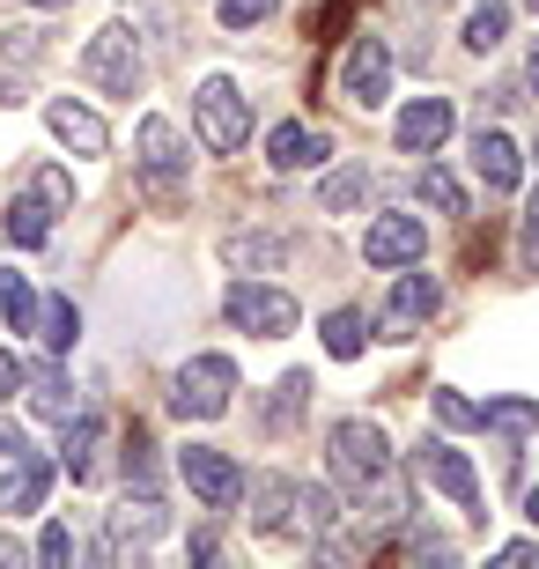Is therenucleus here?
<instances>
[{
	"instance_id": "7",
	"label": "nucleus",
	"mask_w": 539,
	"mask_h": 569,
	"mask_svg": "<svg viewBox=\"0 0 539 569\" xmlns=\"http://www.w3.org/2000/svg\"><path fill=\"white\" fill-rule=\"evenodd\" d=\"M415 473L429 488H443V496H451L458 510H466V518H488V510H480V473H473V459H466V451H451V443L443 437H421V451H415Z\"/></svg>"
},
{
	"instance_id": "46",
	"label": "nucleus",
	"mask_w": 539,
	"mask_h": 569,
	"mask_svg": "<svg viewBox=\"0 0 539 569\" xmlns=\"http://www.w3.org/2000/svg\"><path fill=\"white\" fill-rule=\"evenodd\" d=\"M429 8H436V0H429Z\"/></svg>"
},
{
	"instance_id": "31",
	"label": "nucleus",
	"mask_w": 539,
	"mask_h": 569,
	"mask_svg": "<svg viewBox=\"0 0 539 569\" xmlns=\"http://www.w3.org/2000/svg\"><path fill=\"white\" fill-rule=\"evenodd\" d=\"M421 200H429L436 214H466V186H458V178H451L443 163H429V170H421Z\"/></svg>"
},
{
	"instance_id": "18",
	"label": "nucleus",
	"mask_w": 539,
	"mask_h": 569,
	"mask_svg": "<svg viewBox=\"0 0 539 569\" xmlns=\"http://www.w3.org/2000/svg\"><path fill=\"white\" fill-rule=\"evenodd\" d=\"M22 385H30V407H38L44 422H74L82 415V400H74L60 362H22Z\"/></svg>"
},
{
	"instance_id": "5",
	"label": "nucleus",
	"mask_w": 539,
	"mask_h": 569,
	"mask_svg": "<svg viewBox=\"0 0 539 569\" xmlns=\"http://www.w3.org/2000/svg\"><path fill=\"white\" fill-rule=\"evenodd\" d=\"M332 473L362 496V488H377L385 473H392V437L377 422H362V415H348V422H332Z\"/></svg>"
},
{
	"instance_id": "8",
	"label": "nucleus",
	"mask_w": 539,
	"mask_h": 569,
	"mask_svg": "<svg viewBox=\"0 0 539 569\" xmlns=\"http://www.w3.org/2000/svg\"><path fill=\"white\" fill-rule=\"evenodd\" d=\"M362 259H370V267H421V259H429V222H421V214H370V230H362Z\"/></svg>"
},
{
	"instance_id": "21",
	"label": "nucleus",
	"mask_w": 539,
	"mask_h": 569,
	"mask_svg": "<svg viewBox=\"0 0 539 569\" xmlns=\"http://www.w3.org/2000/svg\"><path fill=\"white\" fill-rule=\"evenodd\" d=\"M326 133H318V127H296V119H289V127H273L267 133V163L273 170H311V163H326Z\"/></svg>"
},
{
	"instance_id": "23",
	"label": "nucleus",
	"mask_w": 539,
	"mask_h": 569,
	"mask_svg": "<svg viewBox=\"0 0 539 569\" xmlns=\"http://www.w3.org/2000/svg\"><path fill=\"white\" fill-rule=\"evenodd\" d=\"M0 222H8V237H16L22 252H38L44 237H52V208H44L38 192H22V200H8V214H0Z\"/></svg>"
},
{
	"instance_id": "15",
	"label": "nucleus",
	"mask_w": 539,
	"mask_h": 569,
	"mask_svg": "<svg viewBox=\"0 0 539 569\" xmlns=\"http://www.w3.org/2000/svg\"><path fill=\"white\" fill-rule=\"evenodd\" d=\"M44 127L60 133L74 156H104V148H111V127L89 104H74V97H52V104H44Z\"/></svg>"
},
{
	"instance_id": "43",
	"label": "nucleus",
	"mask_w": 539,
	"mask_h": 569,
	"mask_svg": "<svg viewBox=\"0 0 539 569\" xmlns=\"http://www.w3.org/2000/svg\"><path fill=\"white\" fill-rule=\"evenodd\" d=\"M30 8H67V0H30Z\"/></svg>"
},
{
	"instance_id": "3",
	"label": "nucleus",
	"mask_w": 539,
	"mask_h": 569,
	"mask_svg": "<svg viewBox=\"0 0 539 569\" xmlns=\"http://www.w3.org/2000/svg\"><path fill=\"white\" fill-rule=\"evenodd\" d=\"M192 119H200V141L214 148V156H237V148L251 141V97L229 74H208V82L192 89Z\"/></svg>"
},
{
	"instance_id": "4",
	"label": "nucleus",
	"mask_w": 539,
	"mask_h": 569,
	"mask_svg": "<svg viewBox=\"0 0 539 569\" xmlns=\"http://www.w3.org/2000/svg\"><path fill=\"white\" fill-rule=\"evenodd\" d=\"M82 82L104 89V97H141V38L133 22H104L82 52Z\"/></svg>"
},
{
	"instance_id": "6",
	"label": "nucleus",
	"mask_w": 539,
	"mask_h": 569,
	"mask_svg": "<svg viewBox=\"0 0 539 569\" xmlns=\"http://www.w3.org/2000/svg\"><path fill=\"white\" fill-rule=\"evenodd\" d=\"M178 481L200 496V510H237L244 503V466L229 459V451H214V443H186V451H178Z\"/></svg>"
},
{
	"instance_id": "36",
	"label": "nucleus",
	"mask_w": 539,
	"mask_h": 569,
	"mask_svg": "<svg viewBox=\"0 0 539 569\" xmlns=\"http://www.w3.org/2000/svg\"><path fill=\"white\" fill-rule=\"evenodd\" d=\"M518 267H525V274H539V186H532V200H525V244H518Z\"/></svg>"
},
{
	"instance_id": "30",
	"label": "nucleus",
	"mask_w": 539,
	"mask_h": 569,
	"mask_svg": "<svg viewBox=\"0 0 539 569\" xmlns=\"http://www.w3.org/2000/svg\"><path fill=\"white\" fill-rule=\"evenodd\" d=\"M362 192H370V163H348V170H332L326 186H318V208H326V214H348Z\"/></svg>"
},
{
	"instance_id": "14",
	"label": "nucleus",
	"mask_w": 539,
	"mask_h": 569,
	"mask_svg": "<svg viewBox=\"0 0 539 569\" xmlns=\"http://www.w3.org/2000/svg\"><path fill=\"white\" fill-rule=\"evenodd\" d=\"M44 496H52V459L22 451L8 466V481H0V518H30V510H44Z\"/></svg>"
},
{
	"instance_id": "17",
	"label": "nucleus",
	"mask_w": 539,
	"mask_h": 569,
	"mask_svg": "<svg viewBox=\"0 0 539 569\" xmlns=\"http://www.w3.org/2000/svg\"><path fill=\"white\" fill-rule=\"evenodd\" d=\"M289 237H273V230H229L222 237V259L237 267V274H273V267H289Z\"/></svg>"
},
{
	"instance_id": "1",
	"label": "nucleus",
	"mask_w": 539,
	"mask_h": 569,
	"mask_svg": "<svg viewBox=\"0 0 539 569\" xmlns=\"http://www.w3.org/2000/svg\"><path fill=\"white\" fill-rule=\"evenodd\" d=\"M229 400H237V362L229 356H192L170 378V415L178 422H222Z\"/></svg>"
},
{
	"instance_id": "26",
	"label": "nucleus",
	"mask_w": 539,
	"mask_h": 569,
	"mask_svg": "<svg viewBox=\"0 0 539 569\" xmlns=\"http://www.w3.org/2000/svg\"><path fill=\"white\" fill-rule=\"evenodd\" d=\"M502 38H510V0H480L466 16V52H496Z\"/></svg>"
},
{
	"instance_id": "2",
	"label": "nucleus",
	"mask_w": 539,
	"mask_h": 569,
	"mask_svg": "<svg viewBox=\"0 0 539 569\" xmlns=\"http://www.w3.org/2000/svg\"><path fill=\"white\" fill-rule=\"evenodd\" d=\"M222 311H229V326L237 333H251V340H289L296 333V296L289 289H273V281H251V274H237L222 289Z\"/></svg>"
},
{
	"instance_id": "29",
	"label": "nucleus",
	"mask_w": 539,
	"mask_h": 569,
	"mask_svg": "<svg viewBox=\"0 0 539 569\" xmlns=\"http://www.w3.org/2000/svg\"><path fill=\"white\" fill-rule=\"evenodd\" d=\"M0 318H8V333H38V296H30V281L22 274H0Z\"/></svg>"
},
{
	"instance_id": "45",
	"label": "nucleus",
	"mask_w": 539,
	"mask_h": 569,
	"mask_svg": "<svg viewBox=\"0 0 539 569\" xmlns=\"http://www.w3.org/2000/svg\"><path fill=\"white\" fill-rule=\"evenodd\" d=\"M532 163H539V141H532Z\"/></svg>"
},
{
	"instance_id": "13",
	"label": "nucleus",
	"mask_w": 539,
	"mask_h": 569,
	"mask_svg": "<svg viewBox=\"0 0 539 569\" xmlns=\"http://www.w3.org/2000/svg\"><path fill=\"white\" fill-rule=\"evenodd\" d=\"M473 170H480V186H488V192H518L525 156H518V141H510L502 127H488V119H480V133H473Z\"/></svg>"
},
{
	"instance_id": "35",
	"label": "nucleus",
	"mask_w": 539,
	"mask_h": 569,
	"mask_svg": "<svg viewBox=\"0 0 539 569\" xmlns=\"http://www.w3.org/2000/svg\"><path fill=\"white\" fill-rule=\"evenodd\" d=\"M38 562H44V569H67V562H74V532H67V526H44Z\"/></svg>"
},
{
	"instance_id": "37",
	"label": "nucleus",
	"mask_w": 539,
	"mask_h": 569,
	"mask_svg": "<svg viewBox=\"0 0 539 569\" xmlns=\"http://www.w3.org/2000/svg\"><path fill=\"white\" fill-rule=\"evenodd\" d=\"M22 451H38V443H30V429L0 415V459H22Z\"/></svg>"
},
{
	"instance_id": "12",
	"label": "nucleus",
	"mask_w": 539,
	"mask_h": 569,
	"mask_svg": "<svg viewBox=\"0 0 539 569\" xmlns=\"http://www.w3.org/2000/svg\"><path fill=\"white\" fill-rule=\"evenodd\" d=\"M451 127H458L451 97H415V104L399 111V148L407 156H436V148L451 141Z\"/></svg>"
},
{
	"instance_id": "24",
	"label": "nucleus",
	"mask_w": 539,
	"mask_h": 569,
	"mask_svg": "<svg viewBox=\"0 0 539 569\" xmlns=\"http://www.w3.org/2000/svg\"><path fill=\"white\" fill-rule=\"evenodd\" d=\"M480 429H496L502 443H525L539 429V407L532 400H488V407H480Z\"/></svg>"
},
{
	"instance_id": "33",
	"label": "nucleus",
	"mask_w": 539,
	"mask_h": 569,
	"mask_svg": "<svg viewBox=\"0 0 539 569\" xmlns=\"http://www.w3.org/2000/svg\"><path fill=\"white\" fill-rule=\"evenodd\" d=\"M273 8H281V0H222L214 16H222V30H259Z\"/></svg>"
},
{
	"instance_id": "20",
	"label": "nucleus",
	"mask_w": 539,
	"mask_h": 569,
	"mask_svg": "<svg viewBox=\"0 0 539 569\" xmlns=\"http://www.w3.org/2000/svg\"><path fill=\"white\" fill-rule=\"evenodd\" d=\"M332 526H340V503H332V488H318V481H296V496H289V526H281V532L326 540Z\"/></svg>"
},
{
	"instance_id": "19",
	"label": "nucleus",
	"mask_w": 539,
	"mask_h": 569,
	"mask_svg": "<svg viewBox=\"0 0 539 569\" xmlns=\"http://www.w3.org/2000/svg\"><path fill=\"white\" fill-rule=\"evenodd\" d=\"M97 443H104V422H97V415H74V422H67V437H60V473L67 481H97V473H104Z\"/></svg>"
},
{
	"instance_id": "34",
	"label": "nucleus",
	"mask_w": 539,
	"mask_h": 569,
	"mask_svg": "<svg viewBox=\"0 0 539 569\" xmlns=\"http://www.w3.org/2000/svg\"><path fill=\"white\" fill-rule=\"evenodd\" d=\"M436 422H443V429H480V407L443 385V392H436Z\"/></svg>"
},
{
	"instance_id": "27",
	"label": "nucleus",
	"mask_w": 539,
	"mask_h": 569,
	"mask_svg": "<svg viewBox=\"0 0 539 569\" xmlns=\"http://www.w3.org/2000/svg\"><path fill=\"white\" fill-rule=\"evenodd\" d=\"M38 333H44V348H52V356H67V348L82 340V311H74L67 296H52V303H38Z\"/></svg>"
},
{
	"instance_id": "41",
	"label": "nucleus",
	"mask_w": 539,
	"mask_h": 569,
	"mask_svg": "<svg viewBox=\"0 0 539 569\" xmlns=\"http://www.w3.org/2000/svg\"><path fill=\"white\" fill-rule=\"evenodd\" d=\"M525 82H532V89H539V44H532V60H525Z\"/></svg>"
},
{
	"instance_id": "28",
	"label": "nucleus",
	"mask_w": 539,
	"mask_h": 569,
	"mask_svg": "<svg viewBox=\"0 0 539 569\" xmlns=\"http://www.w3.org/2000/svg\"><path fill=\"white\" fill-rule=\"evenodd\" d=\"M362 348H370V318H362V311H332L326 318V356L332 362H355Z\"/></svg>"
},
{
	"instance_id": "39",
	"label": "nucleus",
	"mask_w": 539,
	"mask_h": 569,
	"mask_svg": "<svg viewBox=\"0 0 539 569\" xmlns=\"http://www.w3.org/2000/svg\"><path fill=\"white\" fill-rule=\"evenodd\" d=\"M496 562H502V569H525V562H539V548H532V540H510Z\"/></svg>"
},
{
	"instance_id": "38",
	"label": "nucleus",
	"mask_w": 539,
	"mask_h": 569,
	"mask_svg": "<svg viewBox=\"0 0 539 569\" xmlns=\"http://www.w3.org/2000/svg\"><path fill=\"white\" fill-rule=\"evenodd\" d=\"M16 392H22V356H16V348H0V407L16 400Z\"/></svg>"
},
{
	"instance_id": "22",
	"label": "nucleus",
	"mask_w": 539,
	"mask_h": 569,
	"mask_svg": "<svg viewBox=\"0 0 539 569\" xmlns=\"http://www.w3.org/2000/svg\"><path fill=\"white\" fill-rule=\"evenodd\" d=\"M244 496H251V526H259V532H281V526H289V496H296V481H281V473H259Z\"/></svg>"
},
{
	"instance_id": "42",
	"label": "nucleus",
	"mask_w": 539,
	"mask_h": 569,
	"mask_svg": "<svg viewBox=\"0 0 539 569\" xmlns=\"http://www.w3.org/2000/svg\"><path fill=\"white\" fill-rule=\"evenodd\" d=\"M525 518H532V526H539V488H532V496H525Z\"/></svg>"
},
{
	"instance_id": "32",
	"label": "nucleus",
	"mask_w": 539,
	"mask_h": 569,
	"mask_svg": "<svg viewBox=\"0 0 539 569\" xmlns=\"http://www.w3.org/2000/svg\"><path fill=\"white\" fill-rule=\"evenodd\" d=\"M30 192H38V200H44L52 214H67V208H74V178H67L60 163H38V178H30Z\"/></svg>"
},
{
	"instance_id": "9",
	"label": "nucleus",
	"mask_w": 539,
	"mask_h": 569,
	"mask_svg": "<svg viewBox=\"0 0 539 569\" xmlns=\"http://www.w3.org/2000/svg\"><path fill=\"white\" fill-rule=\"evenodd\" d=\"M340 97L362 104V111L385 104V97H392V44L362 30V38L348 44V60H340Z\"/></svg>"
},
{
	"instance_id": "40",
	"label": "nucleus",
	"mask_w": 539,
	"mask_h": 569,
	"mask_svg": "<svg viewBox=\"0 0 539 569\" xmlns=\"http://www.w3.org/2000/svg\"><path fill=\"white\" fill-rule=\"evenodd\" d=\"M0 562H22V540H16V532H0Z\"/></svg>"
},
{
	"instance_id": "10",
	"label": "nucleus",
	"mask_w": 539,
	"mask_h": 569,
	"mask_svg": "<svg viewBox=\"0 0 539 569\" xmlns=\"http://www.w3.org/2000/svg\"><path fill=\"white\" fill-rule=\"evenodd\" d=\"M133 163H141V178L163 192V200L186 192V141H178L170 119H141V133H133Z\"/></svg>"
},
{
	"instance_id": "25",
	"label": "nucleus",
	"mask_w": 539,
	"mask_h": 569,
	"mask_svg": "<svg viewBox=\"0 0 539 569\" xmlns=\"http://www.w3.org/2000/svg\"><path fill=\"white\" fill-rule=\"evenodd\" d=\"M303 407H311V370H289V378L273 385V400H267V415H259V422H267L273 437H281V429H289L296 415H303Z\"/></svg>"
},
{
	"instance_id": "11",
	"label": "nucleus",
	"mask_w": 539,
	"mask_h": 569,
	"mask_svg": "<svg viewBox=\"0 0 539 569\" xmlns=\"http://www.w3.org/2000/svg\"><path fill=\"white\" fill-rule=\"evenodd\" d=\"M163 526H170L163 496H156V488H141V496H126V503L111 510V532H104V548H111V555H126V548L141 555V548H148V540H156Z\"/></svg>"
},
{
	"instance_id": "44",
	"label": "nucleus",
	"mask_w": 539,
	"mask_h": 569,
	"mask_svg": "<svg viewBox=\"0 0 539 569\" xmlns=\"http://www.w3.org/2000/svg\"><path fill=\"white\" fill-rule=\"evenodd\" d=\"M525 8H532V16H539V0H525Z\"/></svg>"
},
{
	"instance_id": "16",
	"label": "nucleus",
	"mask_w": 539,
	"mask_h": 569,
	"mask_svg": "<svg viewBox=\"0 0 539 569\" xmlns=\"http://www.w3.org/2000/svg\"><path fill=\"white\" fill-rule=\"evenodd\" d=\"M436 303H443V289H436L429 274H399L392 303H385V333H415V326H429Z\"/></svg>"
}]
</instances>
